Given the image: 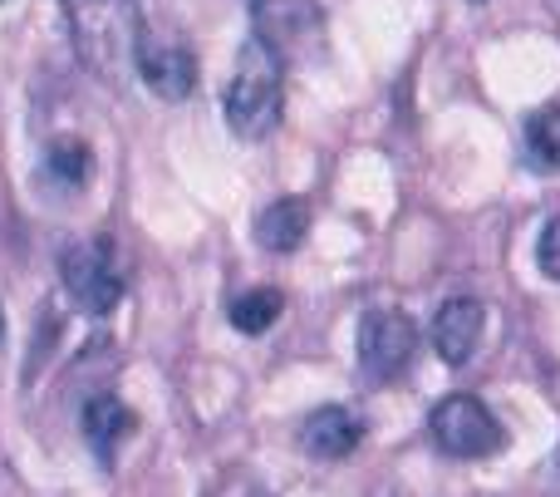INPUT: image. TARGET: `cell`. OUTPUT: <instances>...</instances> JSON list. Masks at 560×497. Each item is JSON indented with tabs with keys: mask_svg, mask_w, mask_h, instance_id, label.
<instances>
[{
	"mask_svg": "<svg viewBox=\"0 0 560 497\" xmlns=\"http://www.w3.org/2000/svg\"><path fill=\"white\" fill-rule=\"evenodd\" d=\"M65 20L89 74L108 89H124L143 35L138 0H65Z\"/></svg>",
	"mask_w": 560,
	"mask_h": 497,
	"instance_id": "cell-1",
	"label": "cell"
},
{
	"mask_svg": "<svg viewBox=\"0 0 560 497\" xmlns=\"http://www.w3.org/2000/svg\"><path fill=\"white\" fill-rule=\"evenodd\" d=\"M280 104H285V69L261 39H246L236 69L222 89V114L236 138L256 143L280 124Z\"/></svg>",
	"mask_w": 560,
	"mask_h": 497,
	"instance_id": "cell-2",
	"label": "cell"
},
{
	"mask_svg": "<svg viewBox=\"0 0 560 497\" xmlns=\"http://www.w3.org/2000/svg\"><path fill=\"white\" fill-rule=\"evenodd\" d=\"M59 281L65 296L79 305L84 315H108L124 301V266H118L114 246L104 236H84V242H69L59 252Z\"/></svg>",
	"mask_w": 560,
	"mask_h": 497,
	"instance_id": "cell-3",
	"label": "cell"
},
{
	"mask_svg": "<svg viewBox=\"0 0 560 497\" xmlns=\"http://www.w3.org/2000/svg\"><path fill=\"white\" fill-rule=\"evenodd\" d=\"M256 35L280 65H305L325 55V10L315 0H252Z\"/></svg>",
	"mask_w": 560,
	"mask_h": 497,
	"instance_id": "cell-4",
	"label": "cell"
},
{
	"mask_svg": "<svg viewBox=\"0 0 560 497\" xmlns=\"http://www.w3.org/2000/svg\"><path fill=\"white\" fill-rule=\"evenodd\" d=\"M428 429H433L438 449L453 453V459H492V453L506 443L502 424L492 419V409H487L477 394H447V400L433 409Z\"/></svg>",
	"mask_w": 560,
	"mask_h": 497,
	"instance_id": "cell-5",
	"label": "cell"
},
{
	"mask_svg": "<svg viewBox=\"0 0 560 497\" xmlns=\"http://www.w3.org/2000/svg\"><path fill=\"white\" fill-rule=\"evenodd\" d=\"M133 69H138V79H143L158 99H167V104H177V99H187L197 89V55H192V45H187L177 30H167V25H143Z\"/></svg>",
	"mask_w": 560,
	"mask_h": 497,
	"instance_id": "cell-6",
	"label": "cell"
},
{
	"mask_svg": "<svg viewBox=\"0 0 560 497\" xmlns=\"http://www.w3.org/2000/svg\"><path fill=\"white\" fill-rule=\"evenodd\" d=\"M418 355V325L404 311H369L359 321V365L369 380H398Z\"/></svg>",
	"mask_w": 560,
	"mask_h": 497,
	"instance_id": "cell-7",
	"label": "cell"
},
{
	"mask_svg": "<svg viewBox=\"0 0 560 497\" xmlns=\"http://www.w3.org/2000/svg\"><path fill=\"white\" fill-rule=\"evenodd\" d=\"M482 331H487L482 301L477 296H453V301H443V311L433 321V350L447 365H467L477 355V345H482Z\"/></svg>",
	"mask_w": 560,
	"mask_h": 497,
	"instance_id": "cell-8",
	"label": "cell"
},
{
	"mask_svg": "<svg viewBox=\"0 0 560 497\" xmlns=\"http://www.w3.org/2000/svg\"><path fill=\"white\" fill-rule=\"evenodd\" d=\"M359 439H364L359 414L339 409V404H325V409H315L305 424H300V443H305V453L310 459H319V463L349 459V453L359 449Z\"/></svg>",
	"mask_w": 560,
	"mask_h": 497,
	"instance_id": "cell-9",
	"label": "cell"
},
{
	"mask_svg": "<svg viewBox=\"0 0 560 497\" xmlns=\"http://www.w3.org/2000/svg\"><path fill=\"white\" fill-rule=\"evenodd\" d=\"M305 232H310V207L300 203V197H276V203L256 217V242L276 256L295 252V246L305 242Z\"/></svg>",
	"mask_w": 560,
	"mask_h": 497,
	"instance_id": "cell-10",
	"label": "cell"
},
{
	"mask_svg": "<svg viewBox=\"0 0 560 497\" xmlns=\"http://www.w3.org/2000/svg\"><path fill=\"white\" fill-rule=\"evenodd\" d=\"M84 434L94 443V453H104V463H108L118 443L133 434V409L124 400H114V394H94L84 404Z\"/></svg>",
	"mask_w": 560,
	"mask_h": 497,
	"instance_id": "cell-11",
	"label": "cell"
},
{
	"mask_svg": "<svg viewBox=\"0 0 560 497\" xmlns=\"http://www.w3.org/2000/svg\"><path fill=\"white\" fill-rule=\"evenodd\" d=\"M89 173H94V153H89L84 138H55V143L45 148V177L55 187L79 193V187L89 183Z\"/></svg>",
	"mask_w": 560,
	"mask_h": 497,
	"instance_id": "cell-12",
	"label": "cell"
},
{
	"mask_svg": "<svg viewBox=\"0 0 560 497\" xmlns=\"http://www.w3.org/2000/svg\"><path fill=\"white\" fill-rule=\"evenodd\" d=\"M280 311H285V296H280L276 286H256V291L236 296L226 315H232V325L242 335H266L280 321Z\"/></svg>",
	"mask_w": 560,
	"mask_h": 497,
	"instance_id": "cell-13",
	"label": "cell"
},
{
	"mask_svg": "<svg viewBox=\"0 0 560 497\" xmlns=\"http://www.w3.org/2000/svg\"><path fill=\"white\" fill-rule=\"evenodd\" d=\"M526 143H532L536 163L560 167V104H546L541 114L526 118Z\"/></svg>",
	"mask_w": 560,
	"mask_h": 497,
	"instance_id": "cell-14",
	"label": "cell"
},
{
	"mask_svg": "<svg viewBox=\"0 0 560 497\" xmlns=\"http://www.w3.org/2000/svg\"><path fill=\"white\" fill-rule=\"evenodd\" d=\"M536 262H541L546 276H556L560 281V217H551L541 232V242H536Z\"/></svg>",
	"mask_w": 560,
	"mask_h": 497,
	"instance_id": "cell-15",
	"label": "cell"
},
{
	"mask_svg": "<svg viewBox=\"0 0 560 497\" xmlns=\"http://www.w3.org/2000/svg\"><path fill=\"white\" fill-rule=\"evenodd\" d=\"M0 340H5V311H0Z\"/></svg>",
	"mask_w": 560,
	"mask_h": 497,
	"instance_id": "cell-16",
	"label": "cell"
},
{
	"mask_svg": "<svg viewBox=\"0 0 560 497\" xmlns=\"http://www.w3.org/2000/svg\"><path fill=\"white\" fill-rule=\"evenodd\" d=\"M252 497H266V493H252Z\"/></svg>",
	"mask_w": 560,
	"mask_h": 497,
	"instance_id": "cell-17",
	"label": "cell"
}]
</instances>
